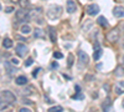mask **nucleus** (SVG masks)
<instances>
[{"instance_id":"33","label":"nucleus","mask_w":124,"mask_h":112,"mask_svg":"<svg viewBox=\"0 0 124 112\" xmlns=\"http://www.w3.org/2000/svg\"><path fill=\"white\" fill-rule=\"evenodd\" d=\"M24 102H25L26 105H31V103H32V102H31V101H29V100H25Z\"/></svg>"},{"instance_id":"10","label":"nucleus","mask_w":124,"mask_h":112,"mask_svg":"<svg viewBox=\"0 0 124 112\" xmlns=\"http://www.w3.org/2000/svg\"><path fill=\"white\" fill-rule=\"evenodd\" d=\"M113 15L116 17H124V8L123 6H116L113 9Z\"/></svg>"},{"instance_id":"17","label":"nucleus","mask_w":124,"mask_h":112,"mask_svg":"<svg viewBox=\"0 0 124 112\" xmlns=\"http://www.w3.org/2000/svg\"><path fill=\"white\" fill-rule=\"evenodd\" d=\"M20 31H21V34H24V35H27V34L31 33V26L27 25V24H24L21 27H20Z\"/></svg>"},{"instance_id":"28","label":"nucleus","mask_w":124,"mask_h":112,"mask_svg":"<svg viewBox=\"0 0 124 112\" xmlns=\"http://www.w3.org/2000/svg\"><path fill=\"white\" fill-rule=\"evenodd\" d=\"M54 57H55V59H62V57H63V54L56 51V52H54Z\"/></svg>"},{"instance_id":"30","label":"nucleus","mask_w":124,"mask_h":112,"mask_svg":"<svg viewBox=\"0 0 124 112\" xmlns=\"http://www.w3.org/2000/svg\"><path fill=\"white\" fill-rule=\"evenodd\" d=\"M11 11H14V8H13V6H6V8H5V13L9 14V13H11Z\"/></svg>"},{"instance_id":"5","label":"nucleus","mask_w":124,"mask_h":112,"mask_svg":"<svg viewBox=\"0 0 124 112\" xmlns=\"http://www.w3.org/2000/svg\"><path fill=\"white\" fill-rule=\"evenodd\" d=\"M16 19H19L20 21H27V20L31 19V15L29 11H25V10H19L16 11Z\"/></svg>"},{"instance_id":"7","label":"nucleus","mask_w":124,"mask_h":112,"mask_svg":"<svg viewBox=\"0 0 124 112\" xmlns=\"http://www.w3.org/2000/svg\"><path fill=\"white\" fill-rule=\"evenodd\" d=\"M108 40L110 43H117L118 41V40H119V31H118V29H114V30H112V31H109Z\"/></svg>"},{"instance_id":"4","label":"nucleus","mask_w":124,"mask_h":112,"mask_svg":"<svg viewBox=\"0 0 124 112\" xmlns=\"http://www.w3.org/2000/svg\"><path fill=\"white\" fill-rule=\"evenodd\" d=\"M1 97L6 101L8 103H14L16 101V96L11 92V91H9V90H4L3 91V92H1Z\"/></svg>"},{"instance_id":"6","label":"nucleus","mask_w":124,"mask_h":112,"mask_svg":"<svg viewBox=\"0 0 124 112\" xmlns=\"http://www.w3.org/2000/svg\"><path fill=\"white\" fill-rule=\"evenodd\" d=\"M99 13V6L97 4H91L87 6V14L91 15V16H94Z\"/></svg>"},{"instance_id":"1","label":"nucleus","mask_w":124,"mask_h":112,"mask_svg":"<svg viewBox=\"0 0 124 112\" xmlns=\"http://www.w3.org/2000/svg\"><path fill=\"white\" fill-rule=\"evenodd\" d=\"M62 15V8L60 5H50L47 9V17L50 20H57Z\"/></svg>"},{"instance_id":"16","label":"nucleus","mask_w":124,"mask_h":112,"mask_svg":"<svg viewBox=\"0 0 124 112\" xmlns=\"http://www.w3.org/2000/svg\"><path fill=\"white\" fill-rule=\"evenodd\" d=\"M15 82H16V85H19V86H24V85H26V84H27V77L21 75V76L16 77Z\"/></svg>"},{"instance_id":"11","label":"nucleus","mask_w":124,"mask_h":112,"mask_svg":"<svg viewBox=\"0 0 124 112\" xmlns=\"http://www.w3.org/2000/svg\"><path fill=\"white\" fill-rule=\"evenodd\" d=\"M76 10H77L76 3L73 1V0H68V1H67V13L68 14H72V13H75Z\"/></svg>"},{"instance_id":"22","label":"nucleus","mask_w":124,"mask_h":112,"mask_svg":"<svg viewBox=\"0 0 124 112\" xmlns=\"http://www.w3.org/2000/svg\"><path fill=\"white\" fill-rule=\"evenodd\" d=\"M73 61H75L73 54H70V55H68V61H67V66H68V67H72V66H73Z\"/></svg>"},{"instance_id":"20","label":"nucleus","mask_w":124,"mask_h":112,"mask_svg":"<svg viewBox=\"0 0 124 112\" xmlns=\"http://www.w3.org/2000/svg\"><path fill=\"white\" fill-rule=\"evenodd\" d=\"M34 36H35L36 39H39V37H44V31H42L41 29H35Z\"/></svg>"},{"instance_id":"3","label":"nucleus","mask_w":124,"mask_h":112,"mask_svg":"<svg viewBox=\"0 0 124 112\" xmlns=\"http://www.w3.org/2000/svg\"><path fill=\"white\" fill-rule=\"evenodd\" d=\"M15 51H16V55L19 57H25L29 52V47L25 44H17L15 47Z\"/></svg>"},{"instance_id":"27","label":"nucleus","mask_w":124,"mask_h":112,"mask_svg":"<svg viewBox=\"0 0 124 112\" xmlns=\"http://www.w3.org/2000/svg\"><path fill=\"white\" fill-rule=\"evenodd\" d=\"M32 64H34V60L31 59V57H30V59H27V60L25 61V66H26V67L31 66V65H32Z\"/></svg>"},{"instance_id":"15","label":"nucleus","mask_w":124,"mask_h":112,"mask_svg":"<svg viewBox=\"0 0 124 112\" xmlns=\"http://www.w3.org/2000/svg\"><path fill=\"white\" fill-rule=\"evenodd\" d=\"M75 88H76V91H77V95H73V96H71V97L73 98V100H83V98H85V95L81 92V87H79L78 85H76Z\"/></svg>"},{"instance_id":"32","label":"nucleus","mask_w":124,"mask_h":112,"mask_svg":"<svg viewBox=\"0 0 124 112\" xmlns=\"http://www.w3.org/2000/svg\"><path fill=\"white\" fill-rule=\"evenodd\" d=\"M11 64H13V65H17L19 61H17L16 59H11Z\"/></svg>"},{"instance_id":"24","label":"nucleus","mask_w":124,"mask_h":112,"mask_svg":"<svg viewBox=\"0 0 124 112\" xmlns=\"http://www.w3.org/2000/svg\"><path fill=\"white\" fill-rule=\"evenodd\" d=\"M116 75L117 76H123L124 75V67L123 66H118L116 69Z\"/></svg>"},{"instance_id":"23","label":"nucleus","mask_w":124,"mask_h":112,"mask_svg":"<svg viewBox=\"0 0 124 112\" xmlns=\"http://www.w3.org/2000/svg\"><path fill=\"white\" fill-rule=\"evenodd\" d=\"M19 5L21 6L23 9H26L30 5V1H29V0H19Z\"/></svg>"},{"instance_id":"12","label":"nucleus","mask_w":124,"mask_h":112,"mask_svg":"<svg viewBox=\"0 0 124 112\" xmlns=\"http://www.w3.org/2000/svg\"><path fill=\"white\" fill-rule=\"evenodd\" d=\"M48 36H50L51 43L55 44L57 41V33H56V30L54 27H48Z\"/></svg>"},{"instance_id":"25","label":"nucleus","mask_w":124,"mask_h":112,"mask_svg":"<svg viewBox=\"0 0 124 112\" xmlns=\"http://www.w3.org/2000/svg\"><path fill=\"white\" fill-rule=\"evenodd\" d=\"M32 90H34L32 87H26V88L24 90V92H23V94H24V95H31V94L34 92Z\"/></svg>"},{"instance_id":"18","label":"nucleus","mask_w":124,"mask_h":112,"mask_svg":"<svg viewBox=\"0 0 124 112\" xmlns=\"http://www.w3.org/2000/svg\"><path fill=\"white\" fill-rule=\"evenodd\" d=\"M97 23H98L101 26H103V27H107V26H108V21H107V19H106L104 16H99L98 20H97Z\"/></svg>"},{"instance_id":"34","label":"nucleus","mask_w":124,"mask_h":112,"mask_svg":"<svg viewBox=\"0 0 124 112\" xmlns=\"http://www.w3.org/2000/svg\"><path fill=\"white\" fill-rule=\"evenodd\" d=\"M123 107H124V101H123Z\"/></svg>"},{"instance_id":"19","label":"nucleus","mask_w":124,"mask_h":112,"mask_svg":"<svg viewBox=\"0 0 124 112\" xmlns=\"http://www.w3.org/2000/svg\"><path fill=\"white\" fill-rule=\"evenodd\" d=\"M3 46H4L5 49H10V47L13 46V40L9 39V37H5L4 41H3Z\"/></svg>"},{"instance_id":"9","label":"nucleus","mask_w":124,"mask_h":112,"mask_svg":"<svg viewBox=\"0 0 124 112\" xmlns=\"http://www.w3.org/2000/svg\"><path fill=\"white\" fill-rule=\"evenodd\" d=\"M112 105H113V102H112V100L110 98H106L104 101L102 102V105H101V107H102V110L103 111H109L110 108H112Z\"/></svg>"},{"instance_id":"31","label":"nucleus","mask_w":124,"mask_h":112,"mask_svg":"<svg viewBox=\"0 0 124 112\" xmlns=\"http://www.w3.org/2000/svg\"><path fill=\"white\" fill-rule=\"evenodd\" d=\"M19 111H20V112H30V110H29V108H26V107H21Z\"/></svg>"},{"instance_id":"21","label":"nucleus","mask_w":124,"mask_h":112,"mask_svg":"<svg viewBox=\"0 0 124 112\" xmlns=\"http://www.w3.org/2000/svg\"><path fill=\"white\" fill-rule=\"evenodd\" d=\"M48 111L50 112H61V111H63V107L62 106H52V107H50L48 108Z\"/></svg>"},{"instance_id":"2","label":"nucleus","mask_w":124,"mask_h":112,"mask_svg":"<svg viewBox=\"0 0 124 112\" xmlns=\"http://www.w3.org/2000/svg\"><path fill=\"white\" fill-rule=\"evenodd\" d=\"M88 64H89V56L85 51L78 50V69H85Z\"/></svg>"},{"instance_id":"29","label":"nucleus","mask_w":124,"mask_h":112,"mask_svg":"<svg viewBox=\"0 0 124 112\" xmlns=\"http://www.w3.org/2000/svg\"><path fill=\"white\" fill-rule=\"evenodd\" d=\"M40 71H42V69H41V67L35 69V70H34V72H32V76H34V77H36V76H37V74L40 72Z\"/></svg>"},{"instance_id":"14","label":"nucleus","mask_w":124,"mask_h":112,"mask_svg":"<svg viewBox=\"0 0 124 112\" xmlns=\"http://www.w3.org/2000/svg\"><path fill=\"white\" fill-rule=\"evenodd\" d=\"M114 91L117 95H123L124 94V81H119L117 86L114 87Z\"/></svg>"},{"instance_id":"36","label":"nucleus","mask_w":124,"mask_h":112,"mask_svg":"<svg viewBox=\"0 0 124 112\" xmlns=\"http://www.w3.org/2000/svg\"><path fill=\"white\" fill-rule=\"evenodd\" d=\"M123 60H124V57H123Z\"/></svg>"},{"instance_id":"8","label":"nucleus","mask_w":124,"mask_h":112,"mask_svg":"<svg viewBox=\"0 0 124 112\" xmlns=\"http://www.w3.org/2000/svg\"><path fill=\"white\" fill-rule=\"evenodd\" d=\"M103 55V50L101 46H98V44H94V54H93V59L96 61H98Z\"/></svg>"},{"instance_id":"26","label":"nucleus","mask_w":124,"mask_h":112,"mask_svg":"<svg viewBox=\"0 0 124 112\" xmlns=\"http://www.w3.org/2000/svg\"><path fill=\"white\" fill-rule=\"evenodd\" d=\"M8 106H9V103L6 102V101H5V102H4V101H0V111L5 110V108H6Z\"/></svg>"},{"instance_id":"13","label":"nucleus","mask_w":124,"mask_h":112,"mask_svg":"<svg viewBox=\"0 0 124 112\" xmlns=\"http://www.w3.org/2000/svg\"><path fill=\"white\" fill-rule=\"evenodd\" d=\"M4 65H5V70H6V72H8L9 75H14V74L16 72V71H17V69H16L15 66H13V64L5 62Z\"/></svg>"},{"instance_id":"35","label":"nucleus","mask_w":124,"mask_h":112,"mask_svg":"<svg viewBox=\"0 0 124 112\" xmlns=\"http://www.w3.org/2000/svg\"><path fill=\"white\" fill-rule=\"evenodd\" d=\"M0 10H1V5H0Z\"/></svg>"}]
</instances>
